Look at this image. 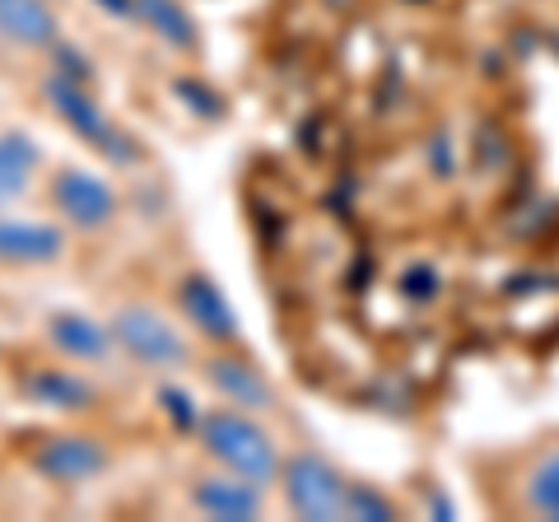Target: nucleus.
I'll return each instance as SVG.
<instances>
[{"mask_svg":"<svg viewBox=\"0 0 559 522\" xmlns=\"http://www.w3.org/2000/svg\"><path fill=\"white\" fill-rule=\"evenodd\" d=\"M178 299H182V312L191 318V327H197V332H205L210 341H238V312H234V304H229V294H224L215 281H210L205 271L182 275Z\"/></svg>","mask_w":559,"mask_h":522,"instance_id":"7","label":"nucleus"},{"mask_svg":"<svg viewBox=\"0 0 559 522\" xmlns=\"http://www.w3.org/2000/svg\"><path fill=\"white\" fill-rule=\"evenodd\" d=\"M345 518H359V522H392L396 509L392 499H382L373 485H345Z\"/></svg>","mask_w":559,"mask_h":522,"instance_id":"17","label":"nucleus"},{"mask_svg":"<svg viewBox=\"0 0 559 522\" xmlns=\"http://www.w3.org/2000/svg\"><path fill=\"white\" fill-rule=\"evenodd\" d=\"M108 14H131V0H98Z\"/></svg>","mask_w":559,"mask_h":522,"instance_id":"20","label":"nucleus"},{"mask_svg":"<svg viewBox=\"0 0 559 522\" xmlns=\"http://www.w3.org/2000/svg\"><path fill=\"white\" fill-rule=\"evenodd\" d=\"M201 443L215 462H224V472H234L252 485H266L280 472V452L271 443V434L257 420H248L242 411H201Z\"/></svg>","mask_w":559,"mask_h":522,"instance_id":"1","label":"nucleus"},{"mask_svg":"<svg viewBox=\"0 0 559 522\" xmlns=\"http://www.w3.org/2000/svg\"><path fill=\"white\" fill-rule=\"evenodd\" d=\"M24 392L33 406H47V411H84L94 402V388L66 369H33L24 378Z\"/></svg>","mask_w":559,"mask_h":522,"instance_id":"13","label":"nucleus"},{"mask_svg":"<svg viewBox=\"0 0 559 522\" xmlns=\"http://www.w3.org/2000/svg\"><path fill=\"white\" fill-rule=\"evenodd\" d=\"M57 14L47 10V0H0V38L14 47H51L57 43Z\"/></svg>","mask_w":559,"mask_h":522,"instance_id":"10","label":"nucleus"},{"mask_svg":"<svg viewBox=\"0 0 559 522\" xmlns=\"http://www.w3.org/2000/svg\"><path fill=\"white\" fill-rule=\"evenodd\" d=\"M43 164V150L28 135H0V201H14L33 182Z\"/></svg>","mask_w":559,"mask_h":522,"instance_id":"15","label":"nucleus"},{"mask_svg":"<svg viewBox=\"0 0 559 522\" xmlns=\"http://www.w3.org/2000/svg\"><path fill=\"white\" fill-rule=\"evenodd\" d=\"M61 252H66V234L57 224L0 215V261H10V266H47Z\"/></svg>","mask_w":559,"mask_h":522,"instance_id":"8","label":"nucleus"},{"mask_svg":"<svg viewBox=\"0 0 559 522\" xmlns=\"http://www.w3.org/2000/svg\"><path fill=\"white\" fill-rule=\"evenodd\" d=\"M51 201L75 229H103L117 215V191L90 168H61L51 182Z\"/></svg>","mask_w":559,"mask_h":522,"instance_id":"5","label":"nucleus"},{"mask_svg":"<svg viewBox=\"0 0 559 522\" xmlns=\"http://www.w3.org/2000/svg\"><path fill=\"white\" fill-rule=\"evenodd\" d=\"M210 382H215L219 396H229V402L242 406V411H266L271 406V382L261 378L248 359H229V355L210 359Z\"/></svg>","mask_w":559,"mask_h":522,"instance_id":"12","label":"nucleus"},{"mask_svg":"<svg viewBox=\"0 0 559 522\" xmlns=\"http://www.w3.org/2000/svg\"><path fill=\"white\" fill-rule=\"evenodd\" d=\"M33 466H38V476H47V481L80 485V481H94L103 466H108V452H103L98 439H84V434H57V439L38 443Z\"/></svg>","mask_w":559,"mask_h":522,"instance_id":"6","label":"nucleus"},{"mask_svg":"<svg viewBox=\"0 0 559 522\" xmlns=\"http://www.w3.org/2000/svg\"><path fill=\"white\" fill-rule=\"evenodd\" d=\"M47 336L70 359H108V351L117 345L112 341V327L84 318V312H57V318L47 322Z\"/></svg>","mask_w":559,"mask_h":522,"instance_id":"11","label":"nucleus"},{"mask_svg":"<svg viewBox=\"0 0 559 522\" xmlns=\"http://www.w3.org/2000/svg\"><path fill=\"white\" fill-rule=\"evenodd\" d=\"M401 294H406V299H415V304H425V299H433V294H439V275H433L429 266H411L406 275H401Z\"/></svg>","mask_w":559,"mask_h":522,"instance_id":"19","label":"nucleus"},{"mask_svg":"<svg viewBox=\"0 0 559 522\" xmlns=\"http://www.w3.org/2000/svg\"><path fill=\"white\" fill-rule=\"evenodd\" d=\"M191 503L215 522H252V518H261V485L242 481L234 472L205 476L191 485Z\"/></svg>","mask_w":559,"mask_h":522,"instance_id":"9","label":"nucleus"},{"mask_svg":"<svg viewBox=\"0 0 559 522\" xmlns=\"http://www.w3.org/2000/svg\"><path fill=\"white\" fill-rule=\"evenodd\" d=\"M159 406H164V415H173V425H201V411L191 406V396L182 392V388H159Z\"/></svg>","mask_w":559,"mask_h":522,"instance_id":"18","label":"nucleus"},{"mask_svg":"<svg viewBox=\"0 0 559 522\" xmlns=\"http://www.w3.org/2000/svg\"><path fill=\"white\" fill-rule=\"evenodd\" d=\"M47 98H51V108L61 112V121L75 135H84L90 145H98L103 154H112V159H131V150H121L127 141L108 127V117L98 112V103L90 98V84H75V80H66V75H51L47 80Z\"/></svg>","mask_w":559,"mask_h":522,"instance_id":"4","label":"nucleus"},{"mask_svg":"<svg viewBox=\"0 0 559 522\" xmlns=\"http://www.w3.org/2000/svg\"><path fill=\"white\" fill-rule=\"evenodd\" d=\"M131 14L168 47L197 51V20L182 10V0H131Z\"/></svg>","mask_w":559,"mask_h":522,"instance_id":"14","label":"nucleus"},{"mask_svg":"<svg viewBox=\"0 0 559 522\" xmlns=\"http://www.w3.org/2000/svg\"><path fill=\"white\" fill-rule=\"evenodd\" d=\"M112 341L131 359L150 364V369H178V364H187L182 332L164 318V312H154L145 304H131V308L117 312V318H112Z\"/></svg>","mask_w":559,"mask_h":522,"instance_id":"3","label":"nucleus"},{"mask_svg":"<svg viewBox=\"0 0 559 522\" xmlns=\"http://www.w3.org/2000/svg\"><path fill=\"white\" fill-rule=\"evenodd\" d=\"M527 509L559 522V448L546 452V458L532 466V476H527Z\"/></svg>","mask_w":559,"mask_h":522,"instance_id":"16","label":"nucleus"},{"mask_svg":"<svg viewBox=\"0 0 559 522\" xmlns=\"http://www.w3.org/2000/svg\"><path fill=\"white\" fill-rule=\"evenodd\" d=\"M280 481H285V499L299 518H308V522H341L345 518V481L318 452H294V458L280 466Z\"/></svg>","mask_w":559,"mask_h":522,"instance_id":"2","label":"nucleus"}]
</instances>
